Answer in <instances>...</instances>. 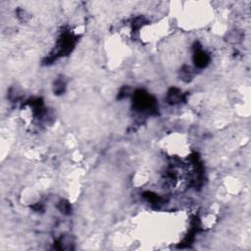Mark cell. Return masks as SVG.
I'll return each mask as SVG.
<instances>
[{
  "instance_id": "1",
  "label": "cell",
  "mask_w": 251,
  "mask_h": 251,
  "mask_svg": "<svg viewBox=\"0 0 251 251\" xmlns=\"http://www.w3.org/2000/svg\"><path fill=\"white\" fill-rule=\"evenodd\" d=\"M194 62H195V65L197 67L203 68V67H205L207 65V63L209 62V57L204 51H202L201 49H197L194 56Z\"/></svg>"
},
{
  "instance_id": "2",
  "label": "cell",
  "mask_w": 251,
  "mask_h": 251,
  "mask_svg": "<svg viewBox=\"0 0 251 251\" xmlns=\"http://www.w3.org/2000/svg\"><path fill=\"white\" fill-rule=\"evenodd\" d=\"M168 99L170 101V103H172V104L178 103V102H179L180 100H182V94H180V92H179V89L173 88L171 90V92L169 93Z\"/></svg>"
},
{
  "instance_id": "3",
  "label": "cell",
  "mask_w": 251,
  "mask_h": 251,
  "mask_svg": "<svg viewBox=\"0 0 251 251\" xmlns=\"http://www.w3.org/2000/svg\"><path fill=\"white\" fill-rule=\"evenodd\" d=\"M56 86H55V91H56L57 93H61V92H63V90H64V83L63 82H57L56 83V84H55Z\"/></svg>"
},
{
  "instance_id": "4",
  "label": "cell",
  "mask_w": 251,
  "mask_h": 251,
  "mask_svg": "<svg viewBox=\"0 0 251 251\" xmlns=\"http://www.w3.org/2000/svg\"><path fill=\"white\" fill-rule=\"evenodd\" d=\"M60 205H61V208H60V209H61L62 212H64V213H66V212L70 211V205H69L68 203H65V202L63 203V202H62V203L60 204Z\"/></svg>"
}]
</instances>
